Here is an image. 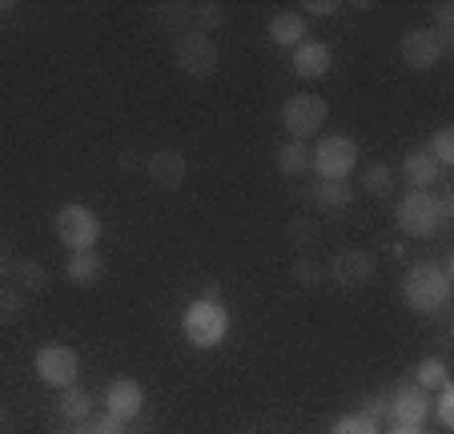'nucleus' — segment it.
Returning a JSON list of instances; mask_svg holds the SVG:
<instances>
[{"instance_id":"6ab92c4d","label":"nucleus","mask_w":454,"mask_h":434,"mask_svg":"<svg viewBox=\"0 0 454 434\" xmlns=\"http://www.w3.org/2000/svg\"><path fill=\"white\" fill-rule=\"evenodd\" d=\"M93 406H97V398L89 391H81V386L60 391V414H65V422H69V426L89 422V418H93Z\"/></svg>"},{"instance_id":"393cba45","label":"nucleus","mask_w":454,"mask_h":434,"mask_svg":"<svg viewBox=\"0 0 454 434\" xmlns=\"http://www.w3.org/2000/svg\"><path fill=\"white\" fill-rule=\"evenodd\" d=\"M157 25L169 28V33H189V25H193V4H185V0H169V4H157Z\"/></svg>"},{"instance_id":"cd10ccee","label":"nucleus","mask_w":454,"mask_h":434,"mask_svg":"<svg viewBox=\"0 0 454 434\" xmlns=\"http://www.w3.org/2000/svg\"><path fill=\"white\" fill-rule=\"evenodd\" d=\"M427 154L434 157L438 170H450V165H454V129H450V125H442L434 137H430Z\"/></svg>"},{"instance_id":"9b49d317","label":"nucleus","mask_w":454,"mask_h":434,"mask_svg":"<svg viewBox=\"0 0 454 434\" xmlns=\"http://www.w3.org/2000/svg\"><path fill=\"white\" fill-rule=\"evenodd\" d=\"M390 418H395V426H427L430 394L419 391L414 383H403L398 391H390Z\"/></svg>"},{"instance_id":"2f4dec72","label":"nucleus","mask_w":454,"mask_h":434,"mask_svg":"<svg viewBox=\"0 0 454 434\" xmlns=\"http://www.w3.org/2000/svg\"><path fill=\"white\" fill-rule=\"evenodd\" d=\"M77 434H125V422H121V418H113L109 410H101V414H93L89 422H81Z\"/></svg>"},{"instance_id":"7ed1b4c3","label":"nucleus","mask_w":454,"mask_h":434,"mask_svg":"<svg viewBox=\"0 0 454 434\" xmlns=\"http://www.w3.org/2000/svg\"><path fill=\"white\" fill-rule=\"evenodd\" d=\"M395 222H398V230H403L406 238H414V241L434 238V233L446 225L442 209H438L434 189H406V193L398 197Z\"/></svg>"},{"instance_id":"f704fd0d","label":"nucleus","mask_w":454,"mask_h":434,"mask_svg":"<svg viewBox=\"0 0 454 434\" xmlns=\"http://www.w3.org/2000/svg\"><path fill=\"white\" fill-rule=\"evenodd\" d=\"M342 9V4H338V0H306V4H301V12H309V17H334V12Z\"/></svg>"},{"instance_id":"9d476101","label":"nucleus","mask_w":454,"mask_h":434,"mask_svg":"<svg viewBox=\"0 0 454 434\" xmlns=\"http://www.w3.org/2000/svg\"><path fill=\"white\" fill-rule=\"evenodd\" d=\"M326 278L342 289H362V286H370V278H374V257H370L366 249H354V246L338 249V254L326 262Z\"/></svg>"},{"instance_id":"c756f323","label":"nucleus","mask_w":454,"mask_h":434,"mask_svg":"<svg viewBox=\"0 0 454 434\" xmlns=\"http://www.w3.org/2000/svg\"><path fill=\"white\" fill-rule=\"evenodd\" d=\"M330 434H382V426L370 422L362 410H354V414H342L334 426H330Z\"/></svg>"},{"instance_id":"473e14b6","label":"nucleus","mask_w":454,"mask_h":434,"mask_svg":"<svg viewBox=\"0 0 454 434\" xmlns=\"http://www.w3.org/2000/svg\"><path fill=\"white\" fill-rule=\"evenodd\" d=\"M362 414L370 418V422H390V391H378V394H370L366 398V406H362Z\"/></svg>"},{"instance_id":"b1692460","label":"nucleus","mask_w":454,"mask_h":434,"mask_svg":"<svg viewBox=\"0 0 454 434\" xmlns=\"http://www.w3.org/2000/svg\"><path fill=\"white\" fill-rule=\"evenodd\" d=\"M12 281H17L20 294H33V289L49 286V270H44L36 257H17V265H12Z\"/></svg>"},{"instance_id":"58836bf2","label":"nucleus","mask_w":454,"mask_h":434,"mask_svg":"<svg viewBox=\"0 0 454 434\" xmlns=\"http://www.w3.org/2000/svg\"><path fill=\"white\" fill-rule=\"evenodd\" d=\"M9 12H12V4H4V0H0V20L9 17Z\"/></svg>"},{"instance_id":"bb28decb","label":"nucleus","mask_w":454,"mask_h":434,"mask_svg":"<svg viewBox=\"0 0 454 434\" xmlns=\"http://www.w3.org/2000/svg\"><path fill=\"white\" fill-rule=\"evenodd\" d=\"M25 310H28V298L20 294L17 286H0V326L20 322V318H25Z\"/></svg>"},{"instance_id":"423d86ee","label":"nucleus","mask_w":454,"mask_h":434,"mask_svg":"<svg viewBox=\"0 0 454 434\" xmlns=\"http://www.w3.org/2000/svg\"><path fill=\"white\" fill-rule=\"evenodd\" d=\"M326 117H330V105H326V97H317V93H294L282 105V125L290 133V141L317 137L326 129Z\"/></svg>"},{"instance_id":"4c0bfd02","label":"nucleus","mask_w":454,"mask_h":434,"mask_svg":"<svg viewBox=\"0 0 454 434\" xmlns=\"http://www.w3.org/2000/svg\"><path fill=\"white\" fill-rule=\"evenodd\" d=\"M9 422V410H4V398H0V426Z\"/></svg>"},{"instance_id":"c9c22d12","label":"nucleus","mask_w":454,"mask_h":434,"mask_svg":"<svg viewBox=\"0 0 454 434\" xmlns=\"http://www.w3.org/2000/svg\"><path fill=\"white\" fill-rule=\"evenodd\" d=\"M12 265H17V254H12V246L4 238H0V281L12 278Z\"/></svg>"},{"instance_id":"5701e85b","label":"nucleus","mask_w":454,"mask_h":434,"mask_svg":"<svg viewBox=\"0 0 454 434\" xmlns=\"http://www.w3.org/2000/svg\"><path fill=\"white\" fill-rule=\"evenodd\" d=\"M274 165H278V173H282V178H301V173L309 170V149H306L301 141H286V145H278Z\"/></svg>"},{"instance_id":"4be33fe9","label":"nucleus","mask_w":454,"mask_h":434,"mask_svg":"<svg viewBox=\"0 0 454 434\" xmlns=\"http://www.w3.org/2000/svg\"><path fill=\"white\" fill-rule=\"evenodd\" d=\"M414 386L427 394L450 386V367H446V358H422L419 367H414Z\"/></svg>"},{"instance_id":"f8f14e48","label":"nucleus","mask_w":454,"mask_h":434,"mask_svg":"<svg viewBox=\"0 0 454 434\" xmlns=\"http://www.w3.org/2000/svg\"><path fill=\"white\" fill-rule=\"evenodd\" d=\"M145 173H149V181H153V185L181 189V185H185V178H189V162H185V154H181V149H169V145H165V149L149 154Z\"/></svg>"},{"instance_id":"ddd939ff","label":"nucleus","mask_w":454,"mask_h":434,"mask_svg":"<svg viewBox=\"0 0 454 434\" xmlns=\"http://www.w3.org/2000/svg\"><path fill=\"white\" fill-rule=\"evenodd\" d=\"M105 410H109L113 418H121V422H133V418L145 410V391H141V383H133V378L109 383V391H105Z\"/></svg>"},{"instance_id":"39448f33","label":"nucleus","mask_w":454,"mask_h":434,"mask_svg":"<svg viewBox=\"0 0 454 434\" xmlns=\"http://www.w3.org/2000/svg\"><path fill=\"white\" fill-rule=\"evenodd\" d=\"M52 225H57V241H65L69 254H77V249H97V241H101V217L81 201L60 205Z\"/></svg>"},{"instance_id":"1a4fd4ad","label":"nucleus","mask_w":454,"mask_h":434,"mask_svg":"<svg viewBox=\"0 0 454 434\" xmlns=\"http://www.w3.org/2000/svg\"><path fill=\"white\" fill-rule=\"evenodd\" d=\"M450 49H454V36H442V33H434V28H411V33L398 41L403 60L411 68H419V73L422 68H434Z\"/></svg>"},{"instance_id":"e433bc0d","label":"nucleus","mask_w":454,"mask_h":434,"mask_svg":"<svg viewBox=\"0 0 454 434\" xmlns=\"http://www.w3.org/2000/svg\"><path fill=\"white\" fill-rule=\"evenodd\" d=\"M390 434H427V426H390Z\"/></svg>"},{"instance_id":"0eeeda50","label":"nucleus","mask_w":454,"mask_h":434,"mask_svg":"<svg viewBox=\"0 0 454 434\" xmlns=\"http://www.w3.org/2000/svg\"><path fill=\"white\" fill-rule=\"evenodd\" d=\"M33 370L44 386L69 391V386H77V378H81V358H77V350L65 346V342H49V346L36 350Z\"/></svg>"},{"instance_id":"f03ea898","label":"nucleus","mask_w":454,"mask_h":434,"mask_svg":"<svg viewBox=\"0 0 454 434\" xmlns=\"http://www.w3.org/2000/svg\"><path fill=\"white\" fill-rule=\"evenodd\" d=\"M450 294H454V278L442 270L438 262H414L403 278V298L414 314H442L450 306Z\"/></svg>"},{"instance_id":"a878e982","label":"nucleus","mask_w":454,"mask_h":434,"mask_svg":"<svg viewBox=\"0 0 454 434\" xmlns=\"http://www.w3.org/2000/svg\"><path fill=\"white\" fill-rule=\"evenodd\" d=\"M225 20H230V9L225 4H217V0H201V4H193V28L198 33H214V28H222Z\"/></svg>"},{"instance_id":"f257e3e1","label":"nucleus","mask_w":454,"mask_h":434,"mask_svg":"<svg viewBox=\"0 0 454 434\" xmlns=\"http://www.w3.org/2000/svg\"><path fill=\"white\" fill-rule=\"evenodd\" d=\"M181 334L198 350H214L230 338V306L222 302V289L206 286V294L189 302L185 314H181Z\"/></svg>"},{"instance_id":"20e7f679","label":"nucleus","mask_w":454,"mask_h":434,"mask_svg":"<svg viewBox=\"0 0 454 434\" xmlns=\"http://www.w3.org/2000/svg\"><path fill=\"white\" fill-rule=\"evenodd\" d=\"M309 170L317 173V181H350V173L358 170V141L346 133H326L309 149Z\"/></svg>"},{"instance_id":"a211bd4d","label":"nucleus","mask_w":454,"mask_h":434,"mask_svg":"<svg viewBox=\"0 0 454 434\" xmlns=\"http://www.w3.org/2000/svg\"><path fill=\"white\" fill-rule=\"evenodd\" d=\"M286 238H290L294 249L314 254L317 241H322V222H317V217H309V213H294L290 222H286Z\"/></svg>"},{"instance_id":"f3484780","label":"nucleus","mask_w":454,"mask_h":434,"mask_svg":"<svg viewBox=\"0 0 454 434\" xmlns=\"http://www.w3.org/2000/svg\"><path fill=\"white\" fill-rule=\"evenodd\" d=\"M270 41H274L278 49L294 52L306 41V17H301V12H278V17L270 20Z\"/></svg>"},{"instance_id":"c85d7f7f","label":"nucleus","mask_w":454,"mask_h":434,"mask_svg":"<svg viewBox=\"0 0 454 434\" xmlns=\"http://www.w3.org/2000/svg\"><path fill=\"white\" fill-rule=\"evenodd\" d=\"M290 273H294V281H298V286H317V281H326V265H322V262H314V257H309V254L294 257Z\"/></svg>"},{"instance_id":"dca6fc26","label":"nucleus","mask_w":454,"mask_h":434,"mask_svg":"<svg viewBox=\"0 0 454 434\" xmlns=\"http://www.w3.org/2000/svg\"><path fill=\"white\" fill-rule=\"evenodd\" d=\"M65 273H69L73 286H97L105 273V262L97 249H77V254L65 257Z\"/></svg>"},{"instance_id":"7c9ffc66","label":"nucleus","mask_w":454,"mask_h":434,"mask_svg":"<svg viewBox=\"0 0 454 434\" xmlns=\"http://www.w3.org/2000/svg\"><path fill=\"white\" fill-rule=\"evenodd\" d=\"M430 414L438 418V426H442V430H450V426H454V391H450V386L434 391V398H430Z\"/></svg>"},{"instance_id":"4468645a","label":"nucleus","mask_w":454,"mask_h":434,"mask_svg":"<svg viewBox=\"0 0 454 434\" xmlns=\"http://www.w3.org/2000/svg\"><path fill=\"white\" fill-rule=\"evenodd\" d=\"M330 65H334V52H330L326 41H314V36H306V41L294 49V73H298L301 81L326 77Z\"/></svg>"},{"instance_id":"6e6552de","label":"nucleus","mask_w":454,"mask_h":434,"mask_svg":"<svg viewBox=\"0 0 454 434\" xmlns=\"http://www.w3.org/2000/svg\"><path fill=\"white\" fill-rule=\"evenodd\" d=\"M173 60H177V68L185 77L206 81L217 73V41L198 33V28H189V33H181L177 41H173Z\"/></svg>"},{"instance_id":"2eb2a0df","label":"nucleus","mask_w":454,"mask_h":434,"mask_svg":"<svg viewBox=\"0 0 454 434\" xmlns=\"http://www.w3.org/2000/svg\"><path fill=\"white\" fill-rule=\"evenodd\" d=\"M438 178H442V170L434 165V157H430L427 149H411V154L403 157V181L411 189H430Z\"/></svg>"},{"instance_id":"412c9836","label":"nucleus","mask_w":454,"mask_h":434,"mask_svg":"<svg viewBox=\"0 0 454 434\" xmlns=\"http://www.w3.org/2000/svg\"><path fill=\"white\" fill-rule=\"evenodd\" d=\"M395 170L386 162H370L366 170H362V178H358V185H362V193L366 197H390L395 193Z\"/></svg>"},{"instance_id":"aec40b11","label":"nucleus","mask_w":454,"mask_h":434,"mask_svg":"<svg viewBox=\"0 0 454 434\" xmlns=\"http://www.w3.org/2000/svg\"><path fill=\"white\" fill-rule=\"evenodd\" d=\"M309 197H314L317 209H346L354 201V185L350 181H314Z\"/></svg>"},{"instance_id":"72a5a7b5","label":"nucleus","mask_w":454,"mask_h":434,"mask_svg":"<svg viewBox=\"0 0 454 434\" xmlns=\"http://www.w3.org/2000/svg\"><path fill=\"white\" fill-rule=\"evenodd\" d=\"M430 17H434V33L454 36V4H430Z\"/></svg>"}]
</instances>
